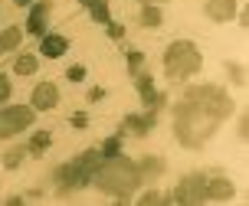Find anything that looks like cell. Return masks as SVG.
I'll list each match as a JSON object with an SVG mask.
<instances>
[{
    "label": "cell",
    "instance_id": "obj_1",
    "mask_svg": "<svg viewBox=\"0 0 249 206\" xmlns=\"http://www.w3.org/2000/svg\"><path fill=\"white\" fill-rule=\"evenodd\" d=\"M233 102L220 85H190L174 111V137L184 147H203L213 131L233 115Z\"/></svg>",
    "mask_w": 249,
    "mask_h": 206
},
{
    "label": "cell",
    "instance_id": "obj_2",
    "mask_svg": "<svg viewBox=\"0 0 249 206\" xmlns=\"http://www.w3.org/2000/svg\"><path fill=\"white\" fill-rule=\"evenodd\" d=\"M141 180H144V177H141L138 164L128 160L124 154H118V157H112V160H102L99 170H95V177H92V183H95L99 190H105L108 196H115V200H128V196L141 187Z\"/></svg>",
    "mask_w": 249,
    "mask_h": 206
},
{
    "label": "cell",
    "instance_id": "obj_3",
    "mask_svg": "<svg viewBox=\"0 0 249 206\" xmlns=\"http://www.w3.org/2000/svg\"><path fill=\"white\" fill-rule=\"evenodd\" d=\"M102 157L99 151H86V154H79L75 160L69 164H62L56 170V183H59V193H72V190H82V187H92V177H95V170H99Z\"/></svg>",
    "mask_w": 249,
    "mask_h": 206
},
{
    "label": "cell",
    "instance_id": "obj_4",
    "mask_svg": "<svg viewBox=\"0 0 249 206\" xmlns=\"http://www.w3.org/2000/svg\"><path fill=\"white\" fill-rule=\"evenodd\" d=\"M203 66V56H200V49L194 46V43H187V39H177V43H171L167 46V52H164V72H167V79H187V75H194Z\"/></svg>",
    "mask_w": 249,
    "mask_h": 206
},
{
    "label": "cell",
    "instance_id": "obj_5",
    "mask_svg": "<svg viewBox=\"0 0 249 206\" xmlns=\"http://www.w3.org/2000/svg\"><path fill=\"white\" fill-rule=\"evenodd\" d=\"M36 118V111L30 105H10V108H0V137H13L17 131H26Z\"/></svg>",
    "mask_w": 249,
    "mask_h": 206
},
{
    "label": "cell",
    "instance_id": "obj_6",
    "mask_svg": "<svg viewBox=\"0 0 249 206\" xmlns=\"http://www.w3.org/2000/svg\"><path fill=\"white\" fill-rule=\"evenodd\" d=\"M203 190H207V177L203 173H190V177H184L177 183V190L167 196V203H203L207 200Z\"/></svg>",
    "mask_w": 249,
    "mask_h": 206
},
{
    "label": "cell",
    "instance_id": "obj_7",
    "mask_svg": "<svg viewBox=\"0 0 249 206\" xmlns=\"http://www.w3.org/2000/svg\"><path fill=\"white\" fill-rule=\"evenodd\" d=\"M56 102H59V88L53 82H43L33 88V98H30V108L33 111H50L56 108Z\"/></svg>",
    "mask_w": 249,
    "mask_h": 206
},
{
    "label": "cell",
    "instance_id": "obj_8",
    "mask_svg": "<svg viewBox=\"0 0 249 206\" xmlns=\"http://www.w3.org/2000/svg\"><path fill=\"white\" fill-rule=\"evenodd\" d=\"M135 82H138V95H141V102L148 105V111H158L164 105V95L154 88V79L151 75H135Z\"/></svg>",
    "mask_w": 249,
    "mask_h": 206
},
{
    "label": "cell",
    "instance_id": "obj_9",
    "mask_svg": "<svg viewBox=\"0 0 249 206\" xmlns=\"http://www.w3.org/2000/svg\"><path fill=\"white\" fill-rule=\"evenodd\" d=\"M39 39H43V43H39V52H43L46 59H59L62 52L69 49V39L59 36V33H43Z\"/></svg>",
    "mask_w": 249,
    "mask_h": 206
},
{
    "label": "cell",
    "instance_id": "obj_10",
    "mask_svg": "<svg viewBox=\"0 0 249 206\" xmlns=\"http://www.w3.org/2000/svg\"><path fill=\"white\" fill-rule=\"evenodd\" d=\"M207 17L220 20V23L233 20L236 17V0H207Z\"/></svg>",
    "mask_w": 249,
    "mask_h": 206
},
{
    "label": "cell",
    "instance_id": "obj_11",
    "mask_svg": "<svg viewBox=\"0 0 249 206\" xmlns=\"http://www.w3.org/2000/svg\"><path fill=\"white\" fill-rule=\"evenodd\" d=\"M207 200H233V193H236V187L226 180V177H213V180H207Z\"/></svg>",
    "mask_w": 249,
    "mask_h": 206
},
{
    "label": "cell",
    "instance_id": "obj_12",
    "mask_svg": "<svg viewBox=\"0 0 249 206\" xmlns=\"http://www.w3.org/2000/svg\"><path fill=\"white\" fill-rule=\"evenodd\" d=\"M46 17H50V3H36V7L30 10V20H26V33L43 36V33H46Z\"/></svg>",
    "mask_w": 249,
    "mask_h": 206
},
{
    "label": "cell",
    "instance_id": "obj_13",
    "mask_svg": "<svg viewBox=\"0 0 249 206\" xmlns=\"http://www.w3.org/2000/svg\"><path fill=\"white\" fill-rule=\"evenodd\" d=\"M154 111H148V115H128L122 121V131H135V134H148L151 128H154Z\"/></svg>",
    "mask_w": 249,
    "mask_h": 206
},
{
    "label": "cell",
    "instance_id": "obj_14",
    "mask_svg": "<svg viewBox=\"0 0 249 206\" xmlns=\"http://www.w3.org/2000/svg\"><path fill=\"white\" fill-rule=\"evenodd\" d=\"M138 170H141V177H161V173H164V160L158 157V154L141 157V160H138Z\"/></svg>",
    "mask_w": 249,
    "mask_h": 206
},
{
    "label": "cell",
    "instance_id": "obj_15",
    "mask_svg": "<svg viewBox=\"0 0 249 206\" xmlns=\"http://www.w3.org/2000/svg\"><path fill=\"white\" fill-rule=\"evenodd\" d=\"M23 43V33H20V26H10V30H3L0 33V52H10Z\"/></svg>",
    "mask_w": 249,
    "mask_h": 206
},
{
    "label": "cell",
    "instance_id": "obj_16",
    "mask_svg": "<svg viewBox=\"0 0 249 206\" xmlns=\"http://www.w3.org/2000/svg\"><path fill=\"white\" fill-rule=\"evenodd\" d=\"M138 20H141V26H148V30H158L164 17H161V10H158L154 3H144V10H141V17H138Z\"/></svg>",
    "mask_w": 249,
    "mask_h": 206
},
{
    "label": "cell",
    "instance_id": "obj_17",
    "mask_svg": "<svg viewBox=\"0 0 249 206\" xmlns=\"http://www.w3.org/2000/svg\"><path fill=\"white\" fill-rule=\"evenodd\" d=\"M118 154H122V134H115V137H105V144H102L99 157H102V160H112V157H118Z\"/></svg>",
    "mask_w": 249,
    "mask_h": 206
},
{
    "label": "cell",
    "instance_id": "obj_18",
    "mask_svg": "<svg viewBox=\"0 0 249 206\" xmlns=\"http://www.w3.org/2000/svg\"><path fill=\"white\" fill-rule=\"evenodd\" d=\"M13 72H17V75H33V72H36V56L20 52V59L13 62Z\"/></svg>",
    "mask_w": 249,
    "mask_h": 206
},
{
    "label": "cell",
    "instance_id": "obj_19",
    "mask_svg": "<svg viewBox=\"0 0 249 206\" xmlns=\"http://www.w3.org/2000/svg\"><path fill=\"white\" fill-rule=\"evenodd\" d=\"M46 147H50V134H46V131H36L33 137H30L26 151H30V154H46Z\"/></svg>",
    "mask_w": 249,
    "mask_h": 206
},
{
    "label": "cell",
    "instance_id": "obj_20",
    "mask_svg": "<svg viewBox=\"0 0 249 206\" xmlns=\"http://www.w3.org/2000/svg\"><path fill=\"white\" fill-rule=\"evenodd\" d=\"M26 157V147H13V151H7V157H3V167L13 170V167H20V160Z\"/></svg>",
    "mask_w": 249,
    "mask_h": 206
},
{
    "label": "cell",
    "instance_id": "obj_21",
    "mask_svg": "<svg viewBox=\"0 0 249 206\" xmlns=\"http://www.w3.org/2000/svg\"><path fill=\"white\" fill-rule=\"evenodd\" d=\"M89 13H92V20H99V23H112V17H108V0H102V3H95V7H89Z\"/></svg>",
    "mask_w": 249,
    "mask_h": 206
},
{
    "label": "cell",
    "instance_id": "obj_22",
    "mask_svg": "<svg viewBox=\"0 0 249 206\" xmlns=\"http://www.w3.org/2000/svg\"><path fill=\"white\" fill-rule=\"evenodd\" d=\"M154 203H167V196L154 193V190H151V193H144V196H141V206H154Z\"/></svg>",
    "mask_w": 249,
    "mask_h": 206
},
{
    "label": "cell",
    "instance_id": "obj_23",
    "mask_svg": "<svg viewBox=\"0 0 249 206\" xmlns=\"http://www.w3.org/2000/svg\"><path fill=\"white\" fill-rule=\"evenodd\" d=\"M141 49H128V66H131V72H138V66H141Z\"/></svg>",
    "mask_w": 249,
    "mask_h": 206
},
{
    "label": "cell",
    "instance_id": "obj_24",
    "mask_svg": "<svg viewBox=\"0 0 249 206\" xmlns=\"http://www.w3.org/2000/svg\"><path fill=\"white\" fill-rule=\"evenodd\" d=\"M230 75H233L236 85H246V69H243V66H230Z\"/></svg>",
    "mask_w": 249,
    "mask_h": 206
},
{
    "label": "cell",
    "instance_id": "obj_25",
    "mask_svg": "<svg viewBox=\"0 0 249 206\" xmlns=\"http://www.w3.org/2000/svg\"><path fill=\"white\" fill-rule=\"evenodd\" d=\"M7 98H10V79H7V75L0 72V105H3Z\"/></svg>",
    "mask_w": 249,
    "mask_h": 206
},
{
    "label": "cell",
    "instance_id": "obj_26",
    "mask_svg": "<svg viewBox=\"0 0 249 206\" xmlns=\"http://www.w3.org/2000/svg\"><path fill=\"white\" fill-rule=\"evenodd\" d=\"M105 26H108V36H112V39H122L124 36V26L122 23H105Z\"/></svg>",
    "mask_w": 249,
    "mask_h": 206
},
{
    "label": "cell",
    "instance_id": "obj_27",
    "mask_svg": "<svg viewBox=\"0 0 249 206\" xmlns=\"http://www.w3.org/2000/svg\"><path fill=\"white\" fill-rule=\"evenodd\" d=\"M69 79H72V82H82V79H86V66H72V69H69Z\"/></svg>",
    "mask_w": 249,
    "mask_h": 206
},
{
    "label": "cell",
    "instance_id": "obj_28",
    "mask_svg": "<svg viewBox=\"0 0 249 206\" xmlns=\"http://www.w3.org/2000/svg\"><path fill=\"white\" fill-rule=\"evenodd\" d=\"M239 141H246V134H249V121H246V118H239Z\"/></svg>",
    "mask_w": 249,
    "mask_h": 206
},
{
    "label": "cell",
    "instance_id": "obj_29",
    "mask_svg": "<svg viewBox=\"0 0 249 206\" xmlns=\"http://www.w3.org/2000/svg\"><path fill=\"white\" fill-rule=\"evenodd\" d=\"M72 124H75V128H86V124H89V118L82 115V111H79V115H72Z\"/></svg>",
    "mask_w": 249,
    "mask_h": 206
},
{
    "label": "cell",
    "instance_id": "obj_30",
    "mask_svg": "<svg viewBox=\"0 0 249 206\" xmlns=\"http://www.w3.org/2000/svg\"><path fill=\"white\" fill-rule=\"evenodd\" d=\"M99 98H105L102 88H89V102H99Z\"/></svg>",
    "mask_w": 249,
    "mask_h": 206
},
{
    "label": "cell",
    "instance_id": "obj_31",
    "mask_svg": "<svg viewBox=\"0 0 249 206\" xmlns=\"http://www.w3.org/2000/svg\"><path fill=\"white\" fill-rule=\"evenodd\" d=\"M82 7H95V3H102V0H79Z\"/></svg>",
    "mask_w": 249,
    "mask_h": 206
},
{
    "label": "cell",
    "instance_id": "obj_32",
    "mask_svg": "<svg viewBox=\"0 0 249 206\" xmlns=\"http://www.w3.org/2000/svg\"><path fill=\"white\" fill-rule=\"evenodd\" d=\"M13 3H17V7H30L33 0H13Z\"/></svg>",
    "mask_w": 249,
    "mask_h": 206
},
{
    "label": "cell",
    "instance_id": "obj_33",
    "mask_svg": "<svg viewBox=\"0 0 249 206\" xmlns=\"http://www.w3.org/2000/svg\"><path fill=\"white\" fill-rule=\"evenodd\" d=\"M141 3H161V0H141Z\"/></svg>",
    "mask_w": 249,
    "mask_h": 206
}]
</instances>
